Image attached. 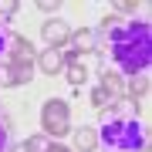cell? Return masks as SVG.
<instances>
[{"instance_id": "cell-8", "label": "cell", "mask_w": 152, "mask_h": 152, "mask_svg": "<svg viewBox=\"0 0 152 152\" xmlns=\"http://www.w3.org/2000/svg\"><path fill=\"white\" fill-rule=\"evenodd\" d=\"M34 78V68H14V64H0V85L4 88H20Z\"/></svg>"}, {"instance_id": "cell-1", "label": "cell", "mask_w": 152, "mask_h": 152, "mask_svg": "<svg viewBox=\"0 0 152 152\" xmlns=\"http://www.w3.org/2000/svg\"><path fill=\"white\" fill-rule=\"evenodd\" d=\"M112 64L118 68V75H145L152 64V27L149 20H129L118 31L108 34L105 41Z\"/></svg>"}, {"instance_id": "cell-17", "label": "cell", "mask_w": 152, "mask_h": 152, "mask_svg": "<svg viewBox=\"0 0 152 152\" xmlns=\"http://www.w3.org/2000/svg\"><path fill=\"white\" fill-rule=\"evenodd\" d=\"M135 10H139L135 0H118V4H115V14H135Z\"/></svg>"}, {"instance_id": "cell-7", "label": "cell", "mask_w": 152, "mask_h": 152, "mask_svg": "<svg viewBox=\"0 0 152 152\" xmlns=\"http://www.w3.org/2000/svg\"><path fill=\"white\" fill-rule=\"evenodd\" d=\"M41 37L51 44V48H64V44L71 41V31L64 20H44L41 24Z\"/></svg>"}, {"instance_id": "cell-16", "label": "cell", "mask_w": 152, "mask_h": 152, "mask_svg": "<svg viewBox=\"0 0 152 152\" xmlns=\"http://www.w3.org/2000/svg\"><path fill=\"white\" fill-rule=\"evenodd\" d=\"M7 44H10V31H7V24L0 20V58H7Z\"/></svg>"}, {"instance_id": "cell-13", "label": "cell", "mask_w": 152, "mask_h": 152, "mask_svg": "<svg viewBox=\"0 0 152 152\" xmlns=\"http://www.w3.org/2000/svg\"><path fill=\"white\" fill-rule=\"evenodd\" d=\"M91 105H95L98 112H105V108H112L115 102H112V98H108V95L102 91V88H95V91H91Z\"/></svg>"}, {"instance_id": "cell-20", "label": "cell", "mask_w": 152, "mask_h": 152, "mask_svg": "<svg viewBox=\"0 0 152 152\" xmlns=\"http://www.w3.org/2000/svg\"><path fill=\"white\" fill-rule=\"evenodd\" d=\"M10 152H31V149H27V142H17V145H14Z\"/></svg>"}, {"instance_id": "cell-3", "label": "cell", "mask_w": 152, "mask_h": 152, "mask_svg": "<svg viewBox=\"0 0 152 152\" xmlns=\"http://www.w3.org/2000/svg\"><path fill=\"white\" fill-rule=\"evenodd\" d=\"M41 129L44 135H68L71 132V112H68V102H61V98H48V102L41 105Z\"/></svg>"}, {"instance_id": "cell-9", "label": "cell", "mask_w": 152, "mask_h": 152, "mask_svg": "<svg viewBox=\"0 0 152 152\" xmlns=\"http://www.w3.org/2000/svg\"><path fill=\"white\" fill-rule=\"evenodd\" d=\"M98 88H102V91L112 98V102H122V98H125V81H122L118 71H102V81H98Z\"/></svg>"}, {"instance_id": "cell-5", "label": "cell", "mask_w": 152, "mask_h": 152, "mask_svg": "<svg viewBox=\"0 0 152 152\" xmlns=\"http://www.w3.org/2000/svg\"><path fill=\"white\" fill-rule=\"evenodd\" d=\"M64 64H68V61H64V51H61V48H48V51H41V54H37V64H34V68H37L41 75L54 78V75L64 71Z\"/></svg>"}, {"instance_id": "cell-18", "label": "cell", "mask_w": 152, "mask_h": 152, "mask_svg": "<svg viewBox=\"0 0 152 152\" xmlns=\"http://www.w3.org/2000/svg\"><path fill=\"white\" fill-rule=\"evenodd\" d=\"M37 10H41V14H54V10H58V4H54V0H41Z\"/></svg>"}, {"instance_id": "cell-21", "label": "cell", "mask_w": 152, "mask_h": 152, "mask_svg": "<svg viewBox=\"0 0 152 152\" xmlns=\"http://www.w3.org/2000/svg\"><path fill=\"white\" fill-rule=\"evenodd\" d=\"M48 152H71V149H64V145H51Z\"/></svg>"}, {"instance_id": "cell-12", "label": "cell", "mask_w": 152, "mask_h": 152, "mask_svg": "<svg viewBox=\"0 0 152 152\" xmlns=\"http://www.w3.org/2000/svg\"><path fill=\"white\" fill-rule=\"evenodd\" d=\"M122 27V20H118V14H115V10H108V14H105L102 17V20H98V37H102V34H112V31H118Z\"/></svg>"}, {"instance_id": "cell-2", "label": "cell", "mask_w": 152, "mask_h": 152, "mask_svg": "<svg viewBox=\"0 0 152 152\" xmlns=\"http://www.w3.org/2000/svg\"><path fill=\"white\" fill-rule=\"evenodd\" d=\"M98 142H105L112 152H142L145 149V129L135 115H125L122 105L115 102L108 112H102V132Z\"/></svg>"}, {"instance_id": "cell-6", "label": "cell", "mask_w": 152, "mask_h": 152, "mask_svg": "<svg viewBox=\"0 0 152 152\" xmlns=\"http://www.w3.org/2000/svg\"><path fill=\"white\" fill-rule=\"evenodd\" d=\"M125 98L135 105V112H145V98H149V75H132V81L125 85Z\"/></svg>"}, {"instance_id": "cell-4", "label": "cell", "mask_w": 152, "mask_h": 152, "mask_svg": "<svg viewBox=\"0 0 152 152\" xmlns=\"http://www.w3.org/2000/svg\"><path fill=\"white\" fill-rule=\"evenodd\" d=\"M4 64H14V68H34L37 64V51H34V44L24 37V34H10Z\"/></svg>"}, {"instance_id": "cell-10", "label": "cell", "mask_w": 152, "mask_h": 152, "mask_svg": "<svg viewBox=\"0 0 152 152\" xmlns=\"http://www.w3.org/2000/svg\"><path fill=\"white\" fill-rule=\"evenodd\" d=\"M75 149L78 152H95L98 149V129H91V125L75 129Z\"/></svg>"}, {"instance_id": "cell-19", "label": "cell", "mask_w": 152, "mask_h": 152, "mask_svg": "<svg viewBox=\"0 0 152 152\" xmlns=\"http://www.w3.org/2000/svg\"><path fill=\"white\" fill-rule=\"evenodd\" d=\"M7 149V118L0 115V152Z\"/></svg>"}, {"instance_id": "cell-14", "label": "cell", "mask_w": 152, "mask_h": 152, "mask_svg": "<svg viewBox=\"0 0 152 152\" xmlns=\"http://www.w3.org/2000/svg\"><path fill=\"white\" fill-rule=\"evenodd\" d=\"M27 149H31V152H48L51 142H48V135L41 132V135H31V139H27Z\"/></svg>"}, {"instance_id": "cell-11", "label": "cell", "mask_w": 152, "mask_h": 152, "mask_svg": "<svg viewBox=\"0 0 152 152\" xmlns=\"http://www.w3.org/2000/svg\"><path fill=\"white\" fill-rule=\"evenodd\" d=\"M64 71H68V81L75 85V88L88 81V64H85L81 58H75V61H68V64H64Z\"/></svg>"}, {"instance_id": "cell-15", "label": "cell", "mask_w": 152, "mask_h": 152, "mask_svg": "<svg viewBox=\"0 0 152 152\" xmlns=\"http://www.w3.org/2000/svg\"><path fill=\"white\" fill-rule=\"evenodd\" d=\"M17 10H20V4H17V0H0V20L17 17Z\"/></svg>"}]
</instances>
